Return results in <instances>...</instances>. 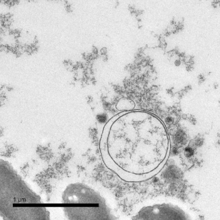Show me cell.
<instances>
[{
  "label": "cell",
  "instance_id": "7a4b0ae2",
  "mask_svg": "<svg viewBox=\"0 0 220 220\" xmlns=\"http://www.w3.org/2000/svg\"><path fill=\"white\" fill-rule=\"evenodd\" d=\"M0 212L12 220L49 219V213L40 197L7 161L0 163Z\"/></svg>",
  "mask_w": 220,
  "mask_h": 220
},
{
  "label": "cell",
  "instance_id": "277c9868",
  "mask_svg": "<svg viewBox=\"0 0 220 220\" xmlns=\"http://www.w3.org/2000/svg\"><path fill=\"white\" fill-rule=\"evenodd\" d=\"M180 216L179 210L169 204H157L145 206L133 217V220H173Z\"/></svg>",
  "mask_w": 220,
  "mask_h": 220
},
{
  "label": "cell",
  "instance_id": "3957f363",
  "mask_svg": "<svg viewBox=\"0 0 220 220\" xmlns=\"http://www.w3.org/2000/svg\"><path fill=\"white\" fill-rule=\"evenodd\" d=\"M67 218L74 220H114L105 199L95 190L81 183L71 184L62 196Z\"/></svg>",
  "mask_w": 220,
  "mask_h": 220
},
{
  "label": "cell",
  "instance_id": "6da1fadb",
  "mask_svg": "<svg viewBox=\"0 0 220 220\" xmlns=\"http://www.w3.org/2000/svg\"><path fill=\"white\" fill-rule=\"evenodd\" d=\"M170 148L162 121L140 111L123 113L110 120L100 142L104 164L130 182L145 181L159 173L167 160Z\"/></svg>",
  "mask_w": 220,
  "mask_h": 220
},
{
  "label": "cell",
  "instance_id": "5b68a950",
  "mask_svg": "<svg viewBox=\"0 0 220 220\" xmlns=\"http://www.w3.org/2000/svg\"><path fill=\"white\" fill-rule=\"evenodd\" d=\"M181 62H180V60H177L176 61L175 64H176L177 65V66H179L180 65H181Z\"/></svg>",
  "mask_w": 220,
  "mask_h": 220
}]
</instances>
